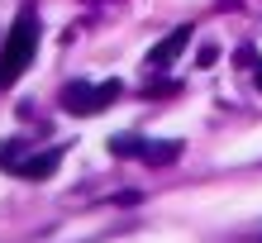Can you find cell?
<instances>
[{"mask_svg":"<svg viewBox=\"0 0 262 243\" xmlns=\"http://www.w3.org/2000/svg\"><path fill=\"white\" fill-rule=\"evenodd\" d=\"M34 53H38V14H34V5H24L14 14L5 43H0V86H10L19 77V72L34 62Z\"/></svg>","mask_w":262,"mask_h":243,"instance_id":"obj_1","label":"cell"},{"mask_svg":"<svg viewBox=\"0 0 262 243\" xmlns=\"http://www.w3.org/2000/svg\"><path fill=\"white\" fill-rule=\"evenodd\" d=\"M119 81H67L62 86V110L67 115H100L110 100H119Z\"/></svg>","mask_w":262,"mask_h":243,"instance_id":"obj_2","label":"cell"},{"mask_svg":"<svg viewBox=\"0 0 262 243\" xmlns=\"http://www.w3.org/2000/svg\"><path fill=\"white\" fill-rule=\"evenodd\" d=\"M110 153H119V158H143L152 167H172L181 158V143L177 139H134V134H124V139H110Z\"/></svg>","mask_w":262,"mask_h":243,"instance_id":"obj_3","label":"cell"},{"mask_svg":"<svg viewBox=\"0 0 262 243\" xmlns=\"http://www.w3.org/2000/svg\"><path fill=\"white\" fill-rule=\"evenodd\" d=\"M57 162H62V148H48V153H19V162H14L10 172L24 176V181H43V176L57 172Z\"/></svg>","mask_w":262,"mask_h":243,"instance_id":"obj_4","label":"cell"},{"mask_svg":"<svg viewBox=\"0 0 262 243\" xmlns=\"http://www.w3.org/2000/svg\"><path fill=\"white\" fill-rule=\"evenodd\" d=\"M186 43H191V24H177L172 34H167L158 48L148 53V72H152V67H158V72H162V67H172L177 57H181V48H186Z\"/></svg>","mask_w":262,"mask_h":243,"instance_id":"obj_5","label":"cell"},{"mask_svg":"<svg viewBox=\"0 0 262 243\" xmlns=\"http://www.w3.org/2000/svg\"><path fill=\"white\" fill-rule=\"evenodd\" d=\"M253 62V57H248ZM253 81H257V91H262V62H253Z\"/></svg>","mask_w":262,"mask_h":243,"instance_id":"obj_6","label":"cell"}]
</instances>
